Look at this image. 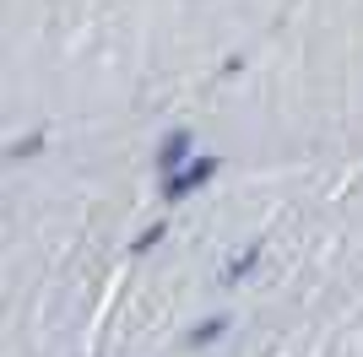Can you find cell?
Listing matches in <instances>:
<instances>
[{"instance_id": "3957f363", "label": "cell", "mask_w": 363, "mask_h": 357, "mask_svg": "<svg viewBox=\"0 0 363 357\" xmlns=\"http://www.w3.org/2000/svg\"><path fill=\"white\" fill-rule=\"evenodd\" d=\"M255 266H260V238H255V244H250L244 254H233V260H228V271H223V287H239V282H244V276H250Z\"/></svg>"}, {"instance_id": "6da1fadb", "label": "cell", "mask_w": 363, "mask_h": 357, "mask_svg": "<svg viewBox=\"0 0 363 357\" xmlns=\"http://www.w3.org/2000/svg\"><path fill=\"white\" fill-rule=\"evenodd\" d=\"M212 178H217V157H190L184 168L163 174V200L174 206V200H184V195H196L201 184H212Z\"/></svg>"}, {"instance_id": "5b68a950", "label": "cell", "mask_w": 363, "mask_h": 357, "mask_svg": "<svg viewBox=\"0 0 363 357\" xmlns=\"http://www.w3.org/2000/svg\"><path fill=\"white\" fill-rule=\"evenodd\" d=\"M163 233H168V227H163V222H152V227H147V233H141V238H136V244H130V249H136V254H147V249H157V244H163Z\"/></svg>"}, {"instance_id": "7a4b0ae2", "label": "cell", "mask_w": 363, "mask_h": 357, "mask_svg": "<svg viewBox=\"0 0 363 357\" xmlns=\"http://www.w3.org/2000/svg\"><path fill=\"white\" fill-rule=\"evenodd\" d=\"M190 157H196V135L190 130H174V135L157 141V174H174V168H184Z\"/></svg>"}, {"instance_id": "277c9868", "label": "cell", "mask_w": 363, "mask_h": 357, "mask_svg": "<svg viewBox=\"0 0 363 357\" xmlns=\"http://www.w3.org/2000/svg\"><path fill=\"white\" fill-rule=\"evenodd\" d=\"M223 330H228V319H201V325L190 330V346H212Z\"/></svg>"}]
</instances>
